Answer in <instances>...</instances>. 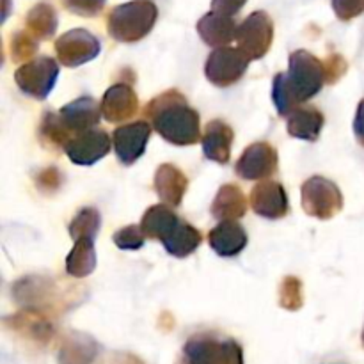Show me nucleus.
<instances>
[{"label": "nucleus", "mask_w": 364, "mask_h": 364, "mask_svg": "<svg viewBox=\"0 0 364 364\" xmlns=\"http://www.w3.org/2000/svg\"><path fill=\"white\" fill-rule=\"evenodd\" d=\"M176 364H244V350L233 338L199 333L188 338Z\"/></svg>", "instance_id": "nucleus-5"}, {"label": "nucleus", "mask_w": 364, "mask_h": 364, "mask_svg": "<svg viewBox=\"0 0 364 364\" xmlns=\"http://www.w3.org/2000/svg\"><path fill=\"white\" fill-rule=\"evenodd\" d=\"M363 345H364V331H363Z\"/></svg>", "instance_id": "nucleus-35"}, {"label": "nucleus", "mask_w": 364, "mask_h": 364, "mask_svg": "<svg viewBox=\"0 0 364 364\" xmlns=\"http://www.w3.org/2000/svg\"><path fill=\"white\" fill-rule=\"evenodd\" d=\"M57 77H59V64L46 55L28 60L14 73V80L21 92L36 100H45L52 92Z\"/></svg>", "instance_id": "nucleus-8"}, {"label": "nucleus", "mask_w": 364, "mask_h": 364, "mask_svg": "<svg viewBox=\"0 0 364 364\" xmlns=\"http://www.w3.org/2000/svg\"><path fill=\"white\" fill-rule=\"evenodd\" d=\"M237 31L238 25L235 23L233 18L215 11H210L198 21V34L201 36L203 41L217 48L230 46V43L237 39Z\"/></svg>", "instance_id": "nucleus-17"}, {"label": "nucleus", "mask_w": 364, "mask_h": 364, "mask_svg": "<svg viewBox=\"0 0 364 364\" xmlns=\"http://www.w3.org/2000/svg\"><path fill=\"white\" fill-rule=\"evenodd\" d=\"M302 208L308 215L329 220L343 208V194L327 178L313 176L302 185Z\"/></svg>", "instance_id": "nucleus-6"}, {"label": "nucleus", "mask_w": 364, "mask_h": 364, "mask_svg": "<svg viewBox=\"0 0 364 364\" xmlns=\"http://www.w3.org/2000/svg\"><path fill=\"white\" fill-rule=\"evenodd\" d=\"M139 110V98L128 84H114L102 100V114L109 123H121L134 117Z\"/></svg>", "instance_id": "nucleus-16"}, {"label": "nucleus", "mask_w": 364, "mask_h": 364, "mask_svg": "<svg viewBox=\"0 0 364 364\" xmlns=\"http://www.w3.org/2000/svg\"><path fill=\"white\" fill-rule=\"evenodd\" d=\"M96 269V251L95 237H80L75 240V247L71 249L66 258V270L73 277H87Z\"/></svg>", "instance_id": "nucleus-23"}, {"label": "nucleus", "mask_w": 364, "mask_h": 364, "mask_svg": "<svg viewBox=\"0 0 364 364\" xmlns=\"http://www.w3.org/2000/svg\"><path fill=\"white\" fill-rule=\"evenodd\" d=\"M146 116L162 139L176 146L198 144L201 139V119L185 96L176 89L155 96L146 105Z\"/></svg>", "instance_id": "nucleus-2"}, {"label": "nucleus", "mask_w": 364, "mask_h": 364, "mask_svg": "<svg viewBox=\"0 0 364 364\" xmlns=\"http://www.w3.org/2000/svg\"><path fill=\"white\" fill-rule=\"evenodd\" d=\"M110 144H112V141L107 135V132L92 128V130L84 132V134L75 135L64 146V151H66L68 159L77 164V166H92L98 160H102L103 156L109 155Z\"/></svg>", "instance_id": "nucleus-12"}, {"label": "nucleus", "mask_w": 364, "mask_h": 364, "mask_svg": "<svg viewBox=\"0 0 364 364\" xmlns=\"http://www.w3.org/2000/svg\"><path fill=\"white\" fill-rule=\"evenodd\" d=\"M144 238L146 237L142 233L141 226L132 224V226H127L117 231V233H114L112 240L123 251H137V249H141L144 245Z\"/></svg>", "instance_id": "nucleus-28"}, {"label": "nucleus", "mask_w": 364, "mask_h": 364, "mask_svg": "<svg viewBox=\"0 0 364 364\" xmlns=\"http://www.w3.org/2000/svg\"><path fill=\"white\" fill-rule=\"evenodd\" d=\"M100 224H102V217L96 208H82L80 212L75 215L71 220L68 231H70L71 238L77 240L80 237H95L100 231Z\"/></svg>", "instance_id": "nucleus-26"}, {"label": "nucleus", "mask_w": 364, "mask_h": 364, "mask_svg": "<svg viewBox=\"0 0 364 364\" xmlns=\"http://www.w3.org/2000/svg\"><path fill=\"white\" fill-rule=\"evenodd\" d=\"M323 114L315 107L295 109L288 116V134L302 141H316L323 128Z\"/></svg>", "instance_id": "nucleus-22"}, {"label": "nucleus", "mask_w": 364, "mask_h": 364, "mask_svg": "<svg viewBox=\"0 0 364 364\" xmlns=\"http://www.w3.org/2000/svg\"><path fill=\"white\" fill-rule=\"evenodd\" d=\"M95 341L87 336L70 338L59 350V364H92L96 358Z\"/></svg>", "instance_id": "nucleus-25"}, {"label": "nucleus", "mask_w": 364, "mask_h": 364, "mask_svg": "<svg viewBox=\"0 0 364 364\" xmlns=\"http://www.w3.org/2000/svg\"><path fill=\"white\" fill-rule=\"evenodd\" d=\"M333 9L340 20L348 21L364 13V0H333Z\"/></svg>", "instance_id": "nucleus-31"}, {"label": "nucleus", "mask_w": 364, "mask_h": 364, "mask_svg": "<svg viewBox=\"0 0 364 364\" xmlns=\"http://www.w3.org/2000/svg\"><path fill=\"white\" fill-rule=\"evenodd\" d=\"M347 71V63L343 60L341 55H331L326 63V75H327V84H334L340 77H343Z\"/></svg>", "instance_id": "nucleus-32"}, {"label": "nucleus", "mask_w": 364, "mask_h": 364, "mask_svg": "<svg viewBox=\"0 0 364 364\" xmlns=\"http://www.w3.org/2000/svg\"><path fill=\"white\" fill-rule=\"evenodd\" d=\"M274 41V21L265 11L249 14L237 31L238 50L249 60H258L267 55Z\"/></svg>", "instance_id": "nucleus-7"}, {"label": "nucleus", "mask_w": 364, "mask_h": 364, "mask_svg": "<svg viewBox=\"0 0 364 364\" xmlns=\"http://www.w3.org/2000/svg\"><path fill=\"white\" fill-rule=\"evenodd\" d=\"M100 39L85 28H73L64 32L55 41V53L60 64L77 68L100 55Z\"/></svg>", "instance_id": "nucleus-10"}, {"label": "nucleus", "mask_w": 364, "mask_h": 364, "mask_svg": "<svg viewBox=\"0 0 364 364\" xmlns=\"http://www.w3.org/2000/svg\"><path fill=\"white\" fill-rule=\"evenodd\" d=\"M327 82L326 64L308 50H295L287 73H277L272 82V100L281 117L290 116L297 105L318 95Z\"/></svg>", "instance_id": "nucleus-1"}, {"label": "nucleus", "mask_w": 364, "mask_h": 364, "mask_svg": "<svg viewBox=\"0 0 364 364\" xmlns=\"http://www.w3.org/2000/svg\"><path fill=\"white\" fill-rule=\"evenodd\" d=\"M245 212H247V199L244 192L233 183L223 185L212 203V215L224 223V220L240 219Z\"/></svg>", "instance_id": "nucleus-21"}, {"label": "nucleus", "mask_w": 364, "mask_h": 364, "mask_svg": "<svg viewBox=\"0 0 364 364\" xmlns=\"http://www.w3.org/2000/svg\"><path fill=\"white\" fill-rule=\"evenodd\" d=\"M27 32L36 39H50L57 31V13L50 4H38L25 18Z\"/></svg>", "instance_id": "nucleus-24"}, {"label": "nucleus", "mask_w": 364, "mask_h": 364, "mask_svg": "<svg viewBox=\"0 0 364 364\" xmlns=\"http://www.w3.org/2000/svg\"><path fill=\"white\" fill-rule=\"evenodd\" d=\"M251 206L258 215L270 220L284 217L290 208L287 191L283 188V185L272 180L256 183V187L251 191Z\"/></svg>", "instance_id": "nucleus-15"}, {"label": "nucleus", "mask_w": 364, "mask_h": 364, "mask_svg": "<svg viewBox=\"0 0 364 364\" xmlns=\"http://www.w3.org/2000/svg\"><path fill=\"white\" fill-rule=\"evenodd\" d=\"M139 226L146 238L162 242L174 258H187L203 242L201 233L167 205L149 206Z\"/></svg>", "instance_id": "nucleus-3"}, {"label": "nucleus", "mask_w": 364, "mask_h": 364, "mask_svg": "<svg viewBox=\"0 0 364 364\" xmlns=\"http://www.w3.org/2000/svg\"><path fill=\"white\" fill-rule=\"evenodd\" d=\"M277 171V151L267 142H255L247 146L235 166V173L242 180H263Z\"/></svg>", "instance_id": "nucleus-11"}, {"label": "nucleus", "mask_w": 364, "mask_h": 364, "mask_svg": "<svg viewBox=\"0 0 364 364\" xmlns=\"http://www.w3.org/2000/svg\"><path fill=\"white\" fill-rule=\"evenodd\" d=\"M57 119L63 124L64 130L71 135V139L78 134L92 130L96 124L100 123L102 114V107L98 105L95 98L91 96H82L75 102L64 105L59 112H55Z\"/></svg>", "instance_id": "nucleus-14"}, {"label": "nucleus", "mask_w": 364, "mask_h": 364, "mask_svg": "<svg viewBox=\"0 0 364 364\" xmlns=\"http://www.w3.org/2000/svg\"><path fill=\"white\" fill-rule=\"evenodd\" d=\"M235 134L230 124L220 119H213L206 124L205 135H203V153L206 159L217 164H228L231 156V146H233Z\"/></svg>", "instance_id": "nucleus-19"}, {"label": "nucleus", "mask_w": 364, "mask_h": 364, "mask_svg": "<svg viewBox=\"0 0 364 364\" xmlns=\"http://www.w3.org/2000/svg\"><path fill=\"white\" fill-rule=\"evenodd\" d=\"M105 2L107 0H63V6L78 16L92 18L102 13Z\"/></svg>", "instance_id": "nucleus-30"}, {"label": "nucleus", "mask_w": 364, "mask_h": 364, "mask_svg": "<svg viewBox=\"0 0 364 364\" xmlns=\"http://www.w3.org/2000/svg\"><path fill=\"white\" fill-rule=\"evenodd\" d=\"M210 247L223 258L240 255L247 245V233L237 220H224L213 228L208 235Z\"/></svg>", "instance_id": "nucleus-18"}, {"label": "nucleus", "mask_w": 364, "mask_h": 364, "mask_svg": "<svg viewBox=\"0 0 364 364\" xmlns=\"http://www.w3.org/2000/svg\"><path fill=\"white\" fill-rule=\"evenodd\" d=\"M354 134H355V137H358V141L364 146V100L361 103H359L358 112H355Z\"/></svg>", "instance_id": "nucleus-34"}, {"label": "nucleus", "mask_w": 364, "mask_h": 364, "mask_svg": "<svg viewBox=\"0 0 364 364\" xmlns=\"http://www.w3.org/2000/svg\"><path fill=\"white\" fill-rule=\"evenodd\" d=\"M38 50V39L32 38L28 32H16L11 39V53L13 60H23L32 57Z\"/></svg>", "instance_id": "nucleus-29"}, {"label": "nucleus", "mask_w": 364, "mask_h": 364, "mask_svg": "<svg viewBox=\"0 0 364 364\" xmlns=\"http://www.w3.org/2000/svg\"><path fill=\"white\" fill-rule=\"evenodd\" d=\"M304 295H302V283L301 279L294 276L284 277L279 287V304L281 308L288 311H297L302 308Z\"/></svg>", "instance_id": "nucleus-27"}, {"label": "nucleus", "mask_w": 364, "mask_h": 364, "mask_svg": "<svg viewBox=\"0 0 364 364\" xmlns=\"http://www.w3.org/2000/svg\"><path fill=\"white\" fill-rule=\"evenodd\" d=\"M245 4L247 0H212V11L233 18Z\"/></svg>", "instance_id": "nucleus-33"}, {"label": "nucleus", "mask_w": 364, "mask_h": 364, "mask_svg": "<svg viewBox=\"0 0 364 364\" xmlns=\"http://www.w3.org/2000/svg\"><path fill=\"white\" fill-rule=\"evenodd\" d=\"M149 135H151V127L146 121L123 124L114 132V151L123 166H132L144 155Z\"/></svg>", "instance_id": "nucleus-13"}, {"label": "nucleus", "mask_w": 364, "mask_h": 364, "mask_svg": "<svg viewBox=\"0 0 364 364\" xmlns=\"http://www.w3.org/2000/svg\"><path fill=\"white\" fill-rule=\"evenodd\" d=\"M159 7L153 0H130L114 7L107 18V31L119 43H137L153 31Z\"/></svg>", "instance_id": "nucleus-4"}, {"label": "nucleus", "mask_w": 364, "mask_h": 364, "mask_svg": "<svg viewBox=\"0 0 364 364\" xmlns=\"http://www.w3.org/2000/svg\"><path fill=\"white\" fill-rule=\"evenodd\" d=\"M249 63L251 60L238 48H231V46L215 48L206 60V78L217 87H228V85L237 84L244 77Z\"/></svg>", "instance_id": "nucleus-9"}, {"label": "nucleus", "mask_w": 364, "mask_h": 364, "mask_svg": "<svg viewBox=\"0 0 364 364\" xmlns=\"http://www.w3.org/2000/svg\"><path fill=\"white\" fill-rule=\"evenodd\" d=\"M188 188V180L178 167L162 164L155 173V191L169 206H180Z\"/></svg>", "instance_id": "nucleus-20"}]
</instances>
